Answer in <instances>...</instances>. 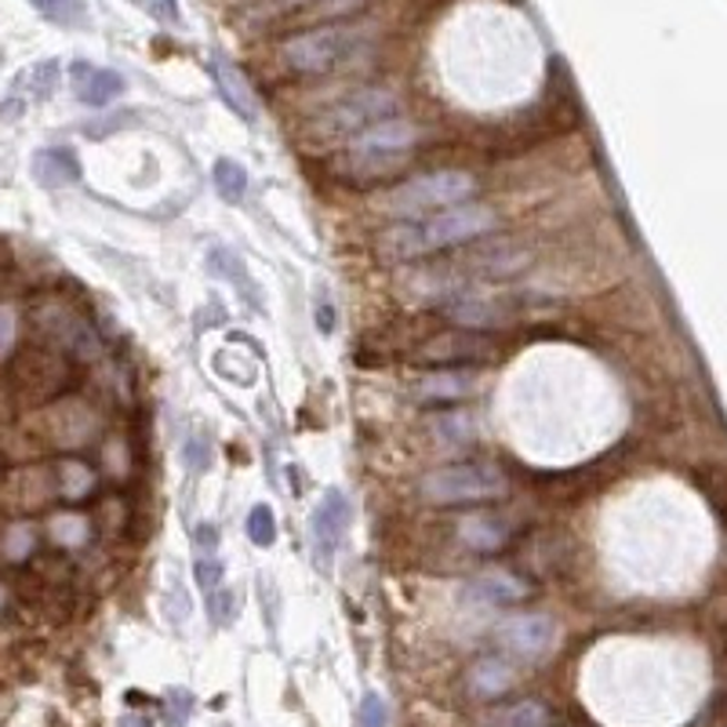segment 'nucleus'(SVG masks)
Segmentation results:
<instances>
[{"mask_svg": "<svg viewBox=\"0 0 727 727\" xmlns=\"http://www.w3.org/2000/svg\"><path fill=\"white\" fill-rule=\"evenodd\" d=\"M193 542H196V549H201V557H208V553H215L219 546V532H215V524H201L193 532Z\"/></svg>", "mask_w": 727, "mask_h": 727, "instance_id": "c756f323", "label": "nucleus"}, {"mask_svg": "<svg viewBox=\"0 0 727 727\" xmlns=\"http://www.w3.org/2000/svg\"><path fill=\"white\" fill-rule=\"evenodd\" d=\"M367 37L356 26H321L284 41L281 59L299 73H332L367 55Z\"/></svg>", "mask_w": 727, "mask_h": 727, "instance_id": "f03ea898", "label": "nucleus"}, {"mask_svg": "<svg viewBox=\"0 0 727 727\" xmlns=\"http://www.w3.org/2000/svg\"><path fill=\"white\" fill-rule=\"evenodd\" d=\"M498 226V215L484 204H458V208H444L436 211L433 219H415L404 222V226H393L390 233H382V259L393 262H412V259H426L436 251L447 248H462L487 236Z\"/></svg>", "mask_w": 727, "mask_h": 727, "instance_id": "f257e3e1", "label": "nucleus"}, {"mask_svg": "<svg viewBox=\"0 0 727 727\" xmlns=\"http://www.w3.org/2000/svg\"><path fill=\"white\" fill-rule=\"evenodd\" d=\"M477 193V179L466 171H430V175H415L401 182L396 190L382 196V211L393 219H422L426 211L458 208Z\"/></svg>", "mask_w": 727, "mask_h": 727, "instance_id": "7ed1b4c3", "label": "nucleus"}, {"mask_svg": "<svg viewBox=\"0 0 727 727\" xmlns=\"http://www.w3.org/2000/svg\"><path fill=\"white\" fill-rule=\"evenodd\" d=\"M33 179L48 190L73 186V182H81V161L65 145H51V150H41L33 156Z\"/></svg>", "mask_w": 727, "mask_h": 727, "instance_id": "dca6fc26", "label": "nucleus"}, {"mask_svg": "<svg viewBox=\"0 0 727 727\" xmlns=\"http://www.w3.org/2000/svg\"><path fill=\"white\" fill-rule=\"evenodd\" d=\"M145 11H150L153 19H161L168 26H179L182 16H179V4L175 0H145Z\"/></svg>", "mask_w": 727, "mask_h": 727, "instance_id": "c85d7f7f", "label": "nucleus"}, {"mask_svg": "<svg viewBox=\"0 0 727 727\" xmlns=\"http://www.w3.org/2000/svg\"><path fill=\"white\" fill-rule=\"evenodd\" d=\"M208 73H211V81H215L219 95L226 99L230 110L241 117V121H255V117H259V99H255V91H251L248 77L236 70L230 59H222V55H211Z\"/></svg>", "mask_w": 727, "mask_h": 727, "instance_id": "f8f14e48", "label": "nucleus"}, {"mask_svg": "<svg viewBox=\"0 0 727 727\" xmlns=\"http://www.w3.org/2000/svg\"><path fill=\"white\" fill-rule=\"evenodd\" d=\"M498 353L495 339L484 332H469V327H455V332H436L412 353L422 364H466V361H492Z\"/></svg>", "mask_w": 727, "mask_h": 727, "instance_id": "0eeeda50", "label": "nucleus"}, {"mask_svg": "<svg viewBox=\"0 0 727 727\" xmlns=\"http://www.w3.org/2000/svg\"><path fill=\"white\" fill-rule=\"evenodd\" d=\"M509 492L506 473L492 462H455L426 473L422 495L433 506H466V502H492Z\"/></svg>", "mask_w": 727, "mask_h": 727, "instance_id": "20e7f679", "label": "nucleus"}, {"mask_svg": "<svg viewBox=\"0 0 727 727\" xmlns=\"http://www.w3.org/2000/svg\"><path fill=\"white\" fill-rule=\"evenodd\" d=\"M469 687L481 698H495L502 691H509V687H513V666L502 663V658H481V663L473 666V673H469Z\"/></svg>", "mask_w": 727, "mask_h": 727, "instance_id": "6ab92c4d", "label": "nucleus"}, {"mask_svg": "<svg viewBox=\"0 0 727 727\" xmlns=\"http://www.w3.org/2000/svg\"><path fill=\"white\" fill-rule=\"evenodd\" d=\"M364 0H316V11L321 16H346V11L361 8Z\"/></svg>", "mask_w": 727, "mask_h": 727, "instance_id": "7c9ffc66", "label": "nucleus"}, {"mask_svg": "<svg viewBox=\"0 0 727 727\" xmlns=\"http://www.w3.org/2000/svg\"><path fill=\"white\" fill-rule=\"evenodd\" d=\"M350 517H353V506L346 492L339 487H327L321 506L313 509L310 517V542H313V553H316V564L327 567L335 557V549L342 546V538L350 532Z\"/></svg>", "mask_w": 727, "mask_h": 727, "instance_id": "6e6552de", "label": "nucleus"}, {"mask_svg": "<svg viewBox=\"0 0 727 727\" xmlns=\"http://www.w3.org/2000/svg\"><path fill=\"white\" fill-rule=\"evenodd\" d=\"M390 117H401V99L390 88H356L316 117V131L327 139H356Z\"/></svg>", "mask_w": 727, "mask_h": 727, "instance_id": "39448f33", "label": "nucleus"}, {"mask_svg": "<svg viewBox=\"0 0 727 727\" xmlns=\"http://www.w3.org/2000/svg\"><path fill=\"white\" fill-rule=\"evenodd\" d=\"M418 139L415 124H407L404 117H390L375 128H367L364 135H356L350 145V156H367V161H401Z\"/></svg>", "mask_w": 727, "mask_h": 727, "instance_id": "1a4fd4ad", "label": "nucleus"}, {"mask_svg": "<svg viewBox=\"0 0 727 727\" xmlns=\"http://www.w3.org/2000/svg\"><path fill=\"white\" fill-rule=\"evenodd\" d=\"M11 327H16V316H11L8 306H0V350H8V342H11Z\"/></svg>", "mask_w": 727, "mask_h": 727, "instance_id": "473e14b6", "label": "nucleus"}, {"mask_svg": "<svg viewBox=\"0 0 727 727\" xmlns=\"http://www.w3.org/2000/svg\"><path fill=\"white\" fill-rule=\"evenodd\" d=\"M316 327H321L324 335H332L335 332V310H332V302H321V306H316Z\"/></svg>", "mask_w": 727, "mask_h": 727, "instance_id": "2f4dec72", "label": "nucleus"}, {"mask_svg": "<svg viewBox=\"0 0 727 727\" xmlns=\"http://www.w3.org/2000/svg\"><path fill=\"white\" fill-rule=\"evenodd\" d=\"M59 62L55 59H44V62H37V65H30L22 77H19V84L30 91V95H37V99H48L51 91L59 88Z\"/></svg>", "mask_w": 727, "mask_h": 727, "instance_id": "4be33fe9", "label": "nucleus"}, {"mask_svg": "<svg viewBox=\"0 0 727 727\" xmlns=\"http://www.w3.org/2000/svg\"><path fill=\"white\" fill-rule=\"evenodd\" d=\"M30 4L41 11L48 22L65 26V30L88 26V4H84V0H30Z\"/></svg>", "mask_w": 727, "mask_h": 727, "instance_id": "412c9836", "label": "nucleus"}, {"mask_svg": "<svg viewBox=\"0 0 727 727\" xmlns=\"http://www.w3.org/2000/svg\"><path fill=\"white\" fill-rule=\"evenodd\" d=\"M91 484H95V473H91L88 466H81V462H65V466L59 469V495L62 498H84L91 492Z\"/></svg>", "mask_w": 727, "mask_h": 727, "instance_id": "5701e85b", "label": "nucleus"}, {"mask_svg": "<svg viewBox=\"0 0 727 727\" xmlns=\"http://www.w3.org/2000/svg\"><path fill=\"white\" fill-rule=\"evenodd\" d=\"M527 593H532L527 589V582L517 578L513 572H502V567H495V572H481L469 582V597L481 600V604H513V600H524Z\"/></svg>", "mask_w": 727, "mask_h": 727, "instance_id": "f3484780", "label": "nucleus"}, {"mask_svg": "<svg viewBox=\"0 0 727 727\" xmlns=\"http://www.w3.org/2000/svg\"><path fill=\"white\" fill-rule=\"evenodd\" d=\"M553 637H557V629H553V618L546 615H509L498 626V640L521 658H542L549 652Z\"/></svg>", "mask_w": 727, "mask_h": 727, "instance_id": "9d476101", "label": "nucleus"}, {"mask_svg": "<svg viewBox=\"0 0 727 727\" xmlns=\"http://www.w3.org/2000/svg\"><path fill=\"white\" fill-rule=\"evenodd\" d=\"M535 262V251L517 241H473L462 255V273L477 276V281H513Z\"/></svg>", "mask_w": 727, "mask_h": 727, "instance_id": "423d86ee", "label": "nucleus"}, {"mask_svg": "<svg viewBox=\"0 0 727 727\" xmlns=\"http://www.w3.org/2000/svg\"><path fill=\"white\" fill-rule=\"evenodd\" d=\"M436 433L444 436V444H466V441H473V436H477V426H473V422L462 415V412H455V415L441 418Z\"/></svg>", "mask_w": 727, "mask_h": 727, "instance_id": "a878e982", "label": "nucleus"}, {"mask_svg": "<svg viewBox=\"0 0 727 727\" xmlns=\"http://www.w3.org/2000/svg\"><path fill=\"white\" fill-rule=\"evenodd\" d=\"M509 521L495 517V513H469L458 521V538L477 553H495L509 542Z\"/></svg>", "mask_w": 727, "mask_h": 727, "instance_id": "2eb2a0df", "label": "nucleus"}, {"mask_svg": "<svg viewBox=\"0 0 727 727\" xmlns=\"http://www.w3.org/2000/svg\"><path fill=\"white\" fill-rule=\"evenodd\" d=\"M444 321H452L458 327H469V332H487V327H502L509 321V310L502 306L495 299H484V295H452L441 302Z\"/></svg>", "mask_w": 727, "mask_h": 727, "instance_id": "9b49d317", "label": "nucleus"}, {"mask_svg": "<svg viewBox=\"0 0 727 727\" xmlns=\"http://www.w3.org/2000/svg\"><path fill=\"white\" fill-rule=\"evenodd\" d=\"M208 266H211V273L219 276V281H230L236 291H244V299H248L251 310H262V291H259V284L248 276L244 259H236L230 248H211V251H208Z\"/></svg>", "mask_w": 727, "mask_h": 727, "instance_id": "a211bd4d", "label": "nucleus"}, {"mask_svg": "<svg viewBox=\"0 0 727 727\" xmlns=\"http://www.w3.org/2000/svg\"><path fill=\"white\" fill-rule=\"evenodd\" d=\"M186 462H190L193 469L204 466V444H201V441H190V444H186Z\"/></svg>", "mask_w": 727, "mask_h": 727, "instance_id": "72a5a7b5", "label": "nucleus"}, {"mask_svg": "<svg viewBox=\"0 0 727 727\" xmlns=\"http://www.w3.org/2000/svg\"><path fill=\"white\" fill-rule=\"evenodd\" d=\"M248 538L255 542V546H273L276 542V521H273V513L270 506H255L248 513Z\"/></svg>", "mask_w": 727, "mask_h": 727, "instance_id": "b1692460", "label": "nucleus"}, {"mask_svg": "<svg viewBox=\"0 0 727 727\" xmlns=\"http://www.w3.org/2000/svg\"><path fill=\"white\" fill-rule=\"evenodd\" d=\"M211 179H215V190L226 204H241L244 193H248V171L230 161V156H222L215 161V171H211Z\"/></svg>", "mask_w": 727, "mask_h": 727, "instance_id": "aec40b11", "label": "nucleus"}, {"mask_svg": "<svg viewBox=\"0 0 727 727\" xmlns=\"http://www.w3.org/2000/svg\"><path fill=\"white\" fill-rule=\"evenodd\" d=\"M70 84H73V95L84 105H110L117 95H124V77L117 70H105V65H91V62L70 65Z\"/></svg>", "mask_w": 727, "mask_h": 727, "instance_id": "ddd939ff", "label": "nucleus"}, {"mask_svg": "<svg viewBox=\"0 0 727 727\" xmlns=\"http://www.w3.org/2000/svg\"><path fill=\"white\" fill-rule=\"evenodd\" d=\"M477 390V372L469 367H441V372H430L412 382V396L426 404H447V401H462Z\"/></svg>", "mask_w": 727, "mask_h": 727, "instance_id": "4468645a", "label": "nucleus"}, {"mask_svg": "<svg viewBox=\"0 0 727 727\" xmlns=\"http://www.w3.org/2000/svg\"><path fill=\"white\" fill-rule=\"evenodd\" d=\"M208 615L215 618L219 626H230L233 618H236V593L226 589V586H219L215 593H208Z\"/></svg>", "mask_w": 727, "mask_h": 727, "instance_id": "393cba45", "label": "nucleus"}, {"mask_svg": "<svg viewBox=\"0 0 727 727\" xmlns=\"http://www.w3.org/2000/svg\"><path fill=\"white\" fill-rule=\"evenodd\" d=\"M386 703L378 695H364L361 709H356V727H386Z\"/></svg>", "mask_w": 727, "mask_h": 727, "instance_id": "bb28decb", "label": "nucleus"}, {"mask_svg": "<svg viewBox=\"0 0 727 727\" xmlns=\"http://www.w3.org/2000/svg\"><path fill=\"white\" fill-rule=\"evenodd\" d=\"M196 582H201L204 593H215L222 586V561L215 553H208V557L196 561Z\"/></svg>", "mask_w": 727, "mask_h": 727, "instance_id": "cd10ccee", "label": "nucleus"}]
</instances>
